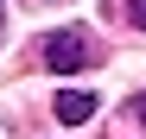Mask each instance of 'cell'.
<instances>
[{"instance_id":"1","label":"cell","mask_w":146,"mask_h":139,"mask_svg":"<svg viewBox=\"0 0 146 139\" xmlns=\"http://www.w3.org/2000/svg\"><path fill=\"white\" fill-rule=\"evenodd\" d=\"M38 57L51 63L57 76H70V70H89V63H95V44H89L83 26H64V32H44V38H38Z\"/></svg>"},{"instance_id":"2","label":"cell","mask_w":146,"mask_h":139,"mask_svg":"<svg viewBox=\"0 0 146 139\" xmlns=\"http://www.w3.org/2000/svg\"><path fill=\"white\" fill-rule=\"evenodd\" d=\"M51 114H57L64 127H83L89 114H95V95H83V89H64V95L51 101Z\"/></svg>"},{"instance_id":"3","label":"cell","mask_w":146,"mask_h":139,"mask_svg":"<svg viewBox=\"0 0 146 139\" xmlns=\"http://www.w3.org/2000/svg\"><path fill=\"white\" fill-rule=\"evenodd\" d=\"M127 19H133V26L146 32V0H127Z\"/></svg>"},{"instance_id":"4","label":"cell","mask_w":146,"mask_h":139,"mask_svg":"<svg viewBox=\"0 0 146 139\" xmlns=\"http://www.w3.org/2000/svg\"><path fill=\"white\" fill-rule=\"evenodd\" d=\"M133 108H140V120H146V95H140V101H133Z\"/></svg>"},{"instance_id":"5","label":"cell","mask_w":146,"mask_h":139,"mask_svg":"<svg viewBox=\"0 0 146 139\" xmlns=\"http://www.w3.org/2000/svg\"><path fill=\"white\" fill-rule=\"evenodd\" d=\"M0 13H7V0H0Z\"/></svg>"}]
</instances>
